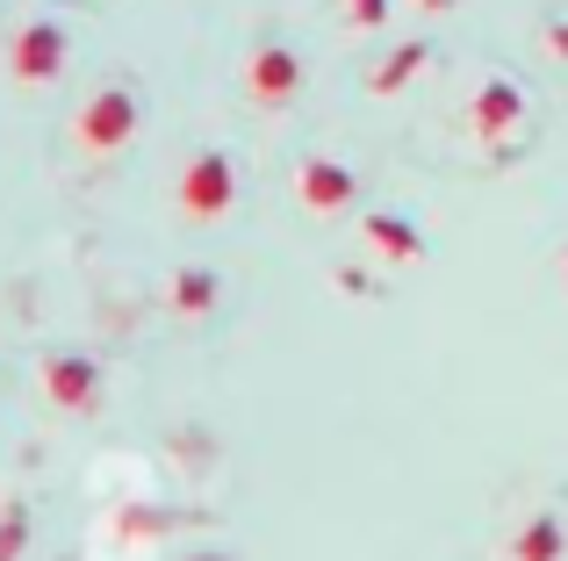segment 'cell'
<instances>
[{
	"mask_svg": "<svg viewBox=\"0 0 568 561\" xmlns=\"http://www.w3.org/2000/svg\"><path fill=\"white\" fill-rule=\"evenodd\" d=\"M138 123H144L138 94H130L123 80H101L94 94L72 109V144H80L87 159H115V152H130V144H138Z\"/></svg>",
	"mask_w": 568,
	"mask_h": 561,
	"instance_id": "6da1fadb",
	"label": "cell"
},
{
	"mask_svg": "<svg viewBox=\"0 0 568 561\" xmlns=\"http://www.w3.org/2000/svg\"><path fill=\"white\" fill-rule=\"evenodd\" d=\"M173 210H181L187 224H223V216L237 210V159L223 152V144L187 152V166L173 173Z\"/></svg>",
	"mask_w": 568,
	"mask_h": 561,
	"instance_id": "7a4b0ae2",
	"label": "cell"
},
{
	"mask_svg": "<svg viewBox=\"0 0 568 561\" xmlns=\"http://www.w3.org/2000/svg\"><path fill=\"white\" fill-rule=\"evenodd\" d=\"M37 396L58 410V418H101L109 375H101L94 353H43L37 360Z\"/></svg>",
	"mask_w": 568,
	"mask_h": 561,
	"instance_id": "3957f363",
	"label": "cell"
},
{
	"mask_svg": "<svg viewBox=\"0 0 568 561\" xmlns=\"http://www.w3.org/2000/svg\"><path fill=\"white\" fill-rule=\"evenodd\" d=\"M0 58H8L14 86H58L65 65H72V37H65V22H51V14H29V22H14V37H8Z\"/></svg>",
	"mask_w": 568,
	"mask_h": 561,
	"instance_id": "277c9868",
	"label": "cell"
},
{
	"mask_svg": "<svg viewBox=\"0 0 568 561\" xmlns=\"http://www.w3.org/2000/svg\"><path fill=\"white\" fill-rule=\"evenodd\" d=\"M237 80H245V101H252V109L281 115V109H295V101H303V51H288V43H252Z\"/></svg>",
	"mask_w": 568,
	"mask_h": 561,
	"instance_id": "5b68a950",
	"label": "cell"
},
{
	"mask_svg": "<svg viewBox=\"0 0 568 561\" xmlns=\"http://www.w3.org/2000/svg\"><path fill=\"white\" fill-rule=\"evenodd\" d=\"M518 130H526V86L504 80V72H489V80L475 86V101H468V137L489 144V152H504Z\"/></svg>",
	"mask_w": 568,
	"mask_h": 561,
	"instance_id": "8992f818",
	"label": "cell"
},
{
	"mask_svg": "<svg viewBox=\"0 0 568 561\" xmlns=\"http://www.w3.org/2000/svg\"><path fill=\"white\" fill-rule=\"evenodd\" d=\"M295 202H303L310 216H346L353 202H361V173H353L346 159L310 152L303 166H295Z\"/></svg>",
	"mask_w": 568,
	"mask_h": 561,
	"instance_id": "52a82bcc",
	"label": "cell"
},
{
	"mask_svg": "<svg viewBox=\"0 0 568 561\" xmlns=\"http://www.w3.org/2000/svg\"><path fill=\"white\" fill-rule=\"evenodd\" d=\"M361 245L382 259V267H417V259H425V231H417L410 216H396V210H367L361 216Z\"/></svg>",
	"mask_w": 568,
	"mask_h": 561,
	"instance_id": "ba28073f",
	"label": "cell"
},
{
	"mask_svg": "<svg viewBox=\"0 0 568 561\" xmlns=\"http://www.w3.org/2000/svg\"><path fill=\"white\" fill-rule=\"evenodd\" d=\"M187 526V511H166V504H115V519H109V548H159L166 533H181Z\"/></svg>",
	"mask_w": 568,
	"mask_h": 561,
	"instance_id": "9c48e42d",
	"label": "cell"
},
{
	"mask_svg": "<svg viewBox=\"0 0 568 561\" xmlns=\"http://www.w3.org/2000/svg\"><path fill=\"white\" fill-rule=\"evenodd\" d=\"M504 561H568V526L561 511H532L511 540H504Z\"/></svg>",
	"mask_w": 568,
	"mask_h": 561,
	"instance_id": "30bf717a",
	"label": "cell"
},
{
	"mask_svg": "<svg viewBox=\"0 0 568 561\" xmlns=\"http://www.w3.org/2000/svg\"><path fill=\"white\" fill-rule=\"evenodd\" d=\"M166 309H173V317H216V309H223V274H209V267H173Z\"/></svg>",
	"mask_w": 568,
	"mask_h": 561,
	"instance_id": "8fae6325",
	"label": "cell"
},
{
	"mask_svg": "<svg viewBox=\"0 0 568 561\" xmlns=\"http://www.w3.org/2000/svg\"><path fill=\"white\" fill-rule=\"evenodd\" d=\"M432 65V43L425 37H410V43H396V51L382 58V65H367V94L375 101H388V94H403V86L417 80V72Z\"/></svg>",
	"mask_w": 568,
	"mask_h": 561,
	"instance_id": "7c38bea8",
	"label": "cell"
},
{
	"mask_svg": "<svg viewBox=\"0 0 568 561\" xmlns=\"http://www.w3.org/2000/svg\"><path fill=\"white\" fill-rule=\"evenodd\" d=\"M22 548H29V504L8 497L0 504V561H22Z\"/></svg>",
	"mask_w": 568,
	"mask_h": 561,
	"instance_id": "4fadbf2b",
	"label": "cell"
},
{
	"mask_svg": "<svg viewBox=\"0 0 568 561\" xmlns=\"http://www.w3.org/2000/svg\"><path fill=\"white\" fill-rule=\"evenodd\" d=\"M338 14H346V29H388L396 0H338Z\"/></svg>",
	"mask_w": 568,
	"mask_h": 561,
	"instance_id": "5bb4252c",
	"label": "cell"
},
{
	"mask_svg": "<svg viewBox=\"0 0 568 561\" xmlns=\"http://www.w3.org/2000/svg\"><path fill=\"white\" fill-rule=\"evenodd\" d=\"M547 51H555V58H568V22H555V29H547Z\"/></svg>",
	"mask_w": 568,
	"mask_h": 561,
	"instance_id": "9a60e30c",
	"label": "cell"
},
{
	"mask_svg": "<svg viewBox=\"0 0 568 561\" xmlns=\"http://www.w3.org/2000/svg\"><path fill=\"white\" fill-rule=\"evenodd\" d=\"M181 561H237V554H223V548H187Z\"/></svg>",
	"mask_w": 568,
	"mask_h": 561,
	"instance_id": "2e32d148",
	"label": "cell"
},
{
	"mask_svg": "<svg viewBox=\"0 0 568 561\" xmlns=\"http://www.w3.org/2000/svg\"><path fill=\"white\" fill-rule=\"evenodd\" d=\"M410 8H425V14H446V8H454V0H410Z\"/></svg>",
	"mask_w": 568,
	"mask_h": 561,
	"instance_id": "e0dca14e",
	"label": "cell"
},
{
	"mask_svg": "<svg viewBox=\"0 0 568 561\" xmlns=\"http://www.w3.org/2000/svg\"><path fill=\"white\" fill-rule=\"evenodd\" d=\"M561 288H568V253H561Z\"/></svg>",
	"mask_w": 568,
	"mask_h": 561,
	"instance_id": "ac0fdd59",
	"label": "cell"
}]
</instances>
